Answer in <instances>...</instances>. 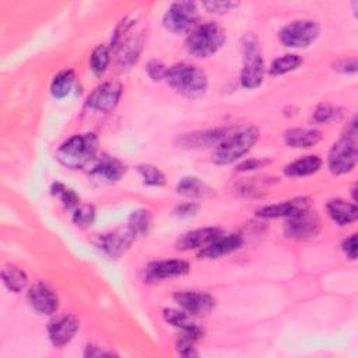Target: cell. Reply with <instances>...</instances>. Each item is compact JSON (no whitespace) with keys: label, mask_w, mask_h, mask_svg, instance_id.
Returning a JSON list of instances; mask_svg holds the SVG:
<instances>
[{"label":"cell","mask_w":358,"mask_h":358,"mask_svg":"<svg viewBox=\"0 0 358 358\" xmlns=\"http://www.w3.org/2000/svg\"><path fill=\"white\" fill-rule=\"evenodd\" d=\"M165 78L175 91L190 99L203 96L207 90L206 73L192 64L179 63L169 67Z\"/></svg>","instance_id":"obj_1"},{"label":"cell","mask_w":358,"mask_h":358,"mask_svg":"<svg viewBox=\"0 0 358 358\" xmlns=\"http://www.w3.org/2000/svg\"><path fill=\"white\" fill-rule=\"evenodd\" d=\"M98 148V138L94 133L77 134L64 141L57 152V161L70 169H80L85 166L95 155Z\"/></svg>","instance_id":"obj_2"},{"label":"cell","mask_w":358,"mask_h":358,"mask_svg":"<svg viewBox=\"0 0 358 358\" xmlns=\"http://www.w3.org/2000/svg\"><path fill=\"white\" fill-rule=\"evenodd\" d=\"M259 138V130L256 127H248L229 137H225L218 143L213 152V162L217 165H227L242 155H245Z\"/></svg>","instance_id":"obj_3"},{"label":"cell","mask_w":358,"mask_h":358,"mask_svg":"<svg viewBox=\"0 0 358 358\" xmlns=\"http://www.w3.org/2000/svg\"><path fill=\"white\" fill-rule=\"evenodd\" d=\"M224 29L214 22H207L190 32L186 39V48L189 53L196 57H208L214 55L224 45Z\"/></svg>","instance_id":"obj_4"},{"label":"cell","mask_w":358,"mask_h":358,"mask_svg":"<svg viewBox=\"0 0 358 358\" xmlns=\"http://www.w3.org/2000/svg\"><path fill=\"white\" fill-rule=\"evenodd\" d=\"M357 129L355 120L351 124V131L338 138L329 154V168L336 175H343L350 172L358 158V147H357Z\"/></svg>","instance_id":"obj_5"},{"label":"cell","mask_w":358,"mask_h":358,"mask_svg":"<svg viewBox=\"0 0 358 358\" xmlns=\"http://www.w3.org/2000/svg\"><path fill=\"white\" fill-rule=\"evenodd\" d=\"M242 55H243V67L241 71V83L245 88H256L262 84L264 64L263 57L259 46V41L249 35L245 38L242 45Z\"/></svg>","instance_id":"obj_6"},{"label":"cell","mask_w":358,"mask_h":358,"mask_svg":"<svg viewBox=\"0 0 358 358\" xmlns=\"http://www.w3.org/2000/svg\"><path fill=\"white\" fill-rule=\"evenodd\" d=\"M199 20V11L194 1L172 3L164 15V27L173 34L190 31Z\"/></svg>","instance_id":"obj_7"},{"label":"cell","mask_w":358,"mask_h":358,"mask_svg":"<svg viewBox=\"0 0 358 358\" xmlns=\"http://www.w3.org/2000/svg\"><path fill=\"white\" fill-rule=\"evenodd\" d=\"M319 35V25L312 20H298L287 24L278 34L281 43L287 48L309 46Z\"/></svg>","instance_id":"obj_8"},{"label":"cell","mask_w":358,"mask_h":358,"mask_svg":"<svg viewBox=\"0 0 358 358\" xmlns=\"http://www.w3.org/2000/svg\"><path fill=\"white\" fill-rule=\"evenodd\" d=\"M320 231V221L315 211L305 210L296 215L289 217L284 225V232L288 238L303 241L313 238Z\"/></svg>","instance_id":"obj_9"},{"label":"cell","mask_w":358,"mask_h":358,"mask_svg":"<svg viewBox=\"0 0 358 358\" xmlns=\"http://www.w3.org/2000/svg\"><path fill=\"white\" fill-rule=\"evenodd\" d=\"M134 238H136V234L127 225L124 228H117L109 234L101 235L98 241V246L109 257L117 259L130 248Z\"/></svg>","instance_id":"obj_10"},{"label":"cell","mask_w":358,"mask_h":358,"mask_svg":"<svg viewBox=\"0 0 358 358\" xmlns=\"http://www.w3.org/2000/svg\"><path fill=\"white\" fill-rule=\"evenodd\" d=\"M122 95V87L119 83L108 81L101 85H98L88 96L87 105L91 109L101 110V112H109L112 110Z\"/></svg>","instance_id":"obj_11"},{"label":"cell","mask_w":358,"mask_h":358,"mask_svg":"<svg viewBox=\"0 0 358 358\" xmlns=\"http://www.w3.org/2000/svg\"><path fill=\"white\" fill-rule=\"evenodd\" d=\"M189 264L185 260H159L150 263L145 268V278L150 281H159L165 278L178 277L189 271Z\"/></svg>","instance_id":"obj_12"},{"label":"cell","mask_w":358,"mask_h":358,"mask_svg":"<svg viewBox=\"0 0 358 358\" xmlns=\"http://www.w3.org/2000/svg\"><path fill=\"white\" fill-rule=\"evenodd\" d=\"M173 298L190 315H206L214 308V298L204 292H176Z\"/></svg>","instance_id":"obj_13"},{"label":"cell","mask_w":358,"mask_h":358,"mask_svg":"<svg viewBox=\"0 0 358 358\" xmlns=\"http://www.w3.org/2000/svg\"><path fill=\"white\" fill-rule=\"evenodd\" d=\"M28 299L31 306L43 315H50L57 309L59 299L52 288L45 284H35L28 291Z\"/></svg>","instance_id":"obj_14"},{"label":"cell","mask_w":358,"mask_h":358,"mask_svg":"<svg viewBox=\"0 0 358 358\" xmlns=\"http://www.w3.org/2000/svg\"><path fill=\"white\" fill-rule=\"evenodd\" d=\"M310 208V200L301 197V199H294L288 200L280 204H271L262 207L256 211L259 217L263 218H277V217H292L296 215L305 210Z\"/></svg>","instance_id":"obj_15"},{"label":"cell","mask_w":358,"mask_h":358,"mask_svg":"<svg viewBox=\"0 0 358 358\" xmlns=\"http://www.w3.org/2000/svg\"><path fill=\"white\" fill-rule=\"evenodd\" d=\"M78 330V319L73 315H64L49 324V338L56 347L67 344Z\"/></svg>","instance_id":"obj_16"},{"label":"cell","mask_w":358,"mask_h":358,"mask_svg":"<svg viewBox=\"0 0 358 358\" xmlns=\"http://www.w3.org/2000/svg\"><path fill=\"white\" fill-rule=\"evenodd\" d=\"M221 235H222V232L218 228L194 229V231L183 234L176 241V248L180 250H189V249H196L200 246H207L208 243H211L214 239L220 238Z\"/></svg>","instance_id":"obj_17"},{"label":"cell","mask_w":358,"mask_h":358,"mask_svg":"<svg viewBox=\"0 0 358 358\" xmlns=\"http://www.w3.org/2000/svg\"><path fill=\"white\" fill-rule=\"evenodd\" d=\"M92 176L103 180V182H116L126 173V166L119 159L103 155L99 158V161L94 165V168L90 172Z\"/></svg>","instance_id":"obj_18"},{"label":"cell","mask_w":358,"mask_h":358,"mask_svg":"<svg viewBox=\"0 0 358 358\" xmlns=\"http://www.w3.org/2000/svg\"><path fill=\"white\" fill-rule=\"evenodd\" d=\"M242 245V238L238 234L227 235L224 238H217L211 243H208L200 253V259H217L220 256L228 255L234 250H236Z\"/></svg>","instance_id":"obj_19"},{"label":"cell","mask_w":358,"mask_h":358,"mask_svg":"<svg viewBox=\"0 0 358 358\" xmlns=\"http://www.w3.org/2000/svg\"><path fill=\"white\" fill-rule=\"evenodd\" d=\"M164 317L168 323H171L175 327H179L183 334L192 337L193 340H199L203 336L201 329L190 319L187 312L176 310V309H165Z\"/></svg>","instance_id":"obj_20"},{"label":"cell","mask_w":358,"mask_h":358,"mask_svg":"<svg viewBox=\"0 0 358 358\" xmlns=\"http://www.w3.org/2000/svg\"><path fill=\"white\" fill-rule=\"evenodd\" d=\"M227 129H214L197 133H187L180 137L179 144L183 147H208L211 144L220 143L225 138Z\"/></svg>","instance_id":"obj_21"},{"label":"cell","mask_w":358,"mask_h":358,"mask_svg":"<svg viewBox=\"0 0 358 358\" xmlns=\"http://www.w3.org/2000/svg\"><path fill=\"white\" fill-rule=\"evenodd\" d=\"M327 213L338 225H347L357 220L358 208L354 203L341 199H334L327 203Z\"/></svg>","instance_id":"obj_22"},{"label":"cell","mask_w":358,"mask_h":358,"mask_svg":"<svg viewBox=\"0 0 358 358\" xmlns=\"http://www.w3.org/2000/svg\"><path fill=\"white\" fill-rule=\"evenodd\" d=\"M285 143L294 148H308L317 144L322 133L315 129H291L284 136Z\"/></svg>","instance_id":"obj_23"},{"label":"cell","mask_w":358,"mask_h":358,"mask_svg":"<svg viewBox=\"0 0 358 358\" xmlns=\"http://www.w3.org/2000/svg\"><path fill=\"white\" fill-rule=\"evenodd\" d=\"M322 165V159L317 155H306L299 158L291 164H288L284 169L288 176H306L319 171Z\"/></svg>","instance_id":"obj_24"},{"label":"cell","mask_w":358,"mask_h":358,"mask_svg":"<svg viewBox=\"0 0 358 358\" xmlns=\"http://www.w3.org/2000/svg\"><path fill=\"white\" fill-rule=\"evenodd\" d=\"M207 186L196 176L182 178L176 185V192L185 197H203L207 193Z\"/></svg>","instance_id":"obj_25"},{"label":"cell","mask_w":358,"mask_h":358,"mask_svg":"<svg viewBox=\"0 0 358 358\" xmlns=\"http://www.w3.org/2000/svg\"><path fill=\"white\" fill-rule=\"evenodd\" d=\"M73 83H74V71L73 70L60 71L59 74L55 76V78L52 81V85H50L52 95L57 99L67 96L71 91Z\"/></svg>","instance_id":"obj_26"},{"label":"cell","mask_w":358,"mask_h":358,"mask_svg":"<svg viewBox=\"0 0 358 358\" xmlns=\"http://www.w3.org/2000/svg\"><path fill=\"white\" fill-rule=\"evenodd\" d=\"M1 277H3V282L6 284V287L14 292H20L21 289H24L28 282L27 274L15 266L4 267Z\"/></svg>","instance_id":"obj_27"},{"label":"cell","mask_w":358,"mask_h":358,"mask_svg":"<svg viewBox=\"0 0 358 358\" xmlns=\"http://www.w3.org/2000/svg\"><path fill=\"white\" fill-rule=\"evenodd\" d=\"M151 214L148 210H137L133 211L129 218L130 229L137 235H145L151 227Z\"/></svg>","instance_id":"obj_28"},{"label":"cell","mask_w":358,"mask_h":358,"mask_svg":"<svg viewBox=\"0 0 358 358\" xmlns=\"http://www.w3.org/2000/svg\"><path fill=\"white\" fill-rule=\"evenodd\" d=\"M302 63V59L298 55H284L282 57L275 59L270 66V74L280 76L291 70H295Z\"/></svg>","instance_id":"obj_29"},{"label":"cell","mask_w":358,"mask_h":358,"mask_svg":"<svg viewBox=\"0 0 358 358\" xmlns=\"http://www.w3.org/2000/svg\"><path fill=\"white\" fill-rule=\"evenodd\" d=\"M141 49V38H131L127 42H124V45L122 46V53L119 56V63L122 66H131L136 59L138 57Z\"/></svg>","instance_id":"obj_30"},{"label":"cell","mask_w":358,"mask_h":358,"mask_svg":"<svg viewBox=\"0 0 358 358\" xmlns=\"http://www.w3.org/2000/svg\"><path fill=\"white\" fill-rule=\"evenodd\" d=\"M109 59H110V53L106 46L99 45L98 48H95L91 55V60H90L92 73L96 76H101L106 70Z\"/></svg>","instance_id":"obj_31"},{"label":"cell","mask_w":358,"mask_h":358,"mask_svg":"<svg viewBox=\"0 0 358 358\" xmlns=\"http://www.w3.org/2000/svg\"><path fill=\"white\" fill-rule=\"evenodd\" d=\"M137 169H138L141 178L144 179V182L147 185L161 186V185L165 183V176L157 166L150 165V164H144V165H138Z\"/></svg>","instance_id":"obj_32"},{"label":"cell","mask_w":358,"mask_h":358,"mask_svg":"<svg viewBox=\"0 0 358 358\" xmlns=\"http://www.w3.org/2000/svg\"><path fill=\"white\" fill-rule=\"evenodd\" d=\"M95 220V210L92 206L90 204H83L80 206L74 214H73V221L76 225L81 227V228H87L90 227Z\"/></svg>","instance_id":"obj_33"},{"label":"cell","mask_w":358,"mask_h":358,"mask_svg":"<svg viewBox=\"0 0 358 358\" xmlns=\"http://www.w3.org/2000/svg\"><path fill=\"white\" fill-rule=\"evenodd\" d=\"M52 193L56 194V196H59L60 201H62L67 208L74 207V206H77V203H78L77 194H76L71 189H67L66 186H63L62 183H55L53 187H52Z\"/></svg>","instance_id":"obj_34"},{"label":"cell","mask_w":358,"mask_h":358,"mask_svg":"<svg viewBox=\"0 0 358 358\" xmlns=\"http://www.w3.org/2000/svg\"><path fill=\"white\" fill-rule=\"evenodd\" d=\"M203 6L210 11V13H215V14H224L227 11H231L232 8H236L239 6V3L236 1H220V0H210V1H204Z\"/></svg>","instance_id":"obj_35"},{"label":"cell","mask_w":358,"mask_h":358,"mask_svg":"<svg viewBox=\"0 0 358 358\" xmlns=\"http://www.w3.org/2000/svg\"><path fill=\"white\" fill-rule=\"evenodd\" d=\"M196 340H193L192 337L186 336V334H182V337L178 340L176 343V347H178V352L183 357H196L197 355V351L194 350L193 347V343Z\"/></svg>","instance_id":"obj_36"},{"label":"cell","mask_w":358,"mask_h":358,"mask_svg":"<svg viewBox=\"0 0 358 358\" xmlns=\"http://www.w3.org/2000/svg\"><path fill=\"white\" fill-rule=\"evenodd\" d=\"M168 69L159 62V60H151L147 66V73L152 80H161L165 78Z\"/></svg>","instance_id":"obj_37"},{"label":"cell","mask_w":358,"mask_h":358,"mask_svg":"<svg viewBox=\"0 0 358 358\" xmlns=\"http://www.w3.org/2000/svg\"><path fill=\"white\" fill-rule=\"evenodd\" d=\"M334 108H331L329 103H320L316 110H315V115H313V119L315 122H319V123H323V122H327L330 120L333 116H334Z\"/></svg>","instance_id":"obj_38"},{"label":"cell","mask_w":358,"mask_h":358,"mask_svg":"<svg viewBox=\"0 0 358 358\" xmlns=\"http://www.w3.org/2000/svg\"><path fill=\"white\" fill-rule=\"evenodd\" d=\"M343 249L350 259L357 257V235H351L343 242Z\"/></svg>","instance_id":"obj_39"},{"label":"cell","mask_w":358,"mask_h":358,"mask_svg":"<svg viewBox=\"0 0 358 358\" xmlns=\"http://www.w3.org/2000/svg\"><path fill=\"white\" fill-rule=\"evenodd\" d=\"M336 66L337 67H334V69L341 70L343 73H355L357 71V60H355V57L348 59V60H343V62L337 63Z\"/></svg>","instance_id":"obj_40"},{"label":"cell","mask_w":358,"mask_h":358,"mask_svg":"<svg viewBox=\"0 0 358 358\" xmlns=\"http://www.w3.org/2000/svg\"><path fill=\"white\" fill-rule=\"evenodd\" d=\"M267 161H262V159H248L245 162H242L238 166V171H252L256 168H260L263 164H266Z\"/></svg>","instance_id":"obj_41"},{"label":"cell","mask_w":358,"mask_h":358,"mask_svg":"<svg viewBox=\"0 0 358 358\" xmlns=\"http://www.w3.org/2000/svg\"><path fill=\"white\" fill-rule=\"evenodd\" d=\"M196 210H197V206H196V204L187 203V204H183V206L178 207L176 213H178L179 215H190V214H193Z\"/></svg>","instance_id":"obj_42"}]
</instances>
